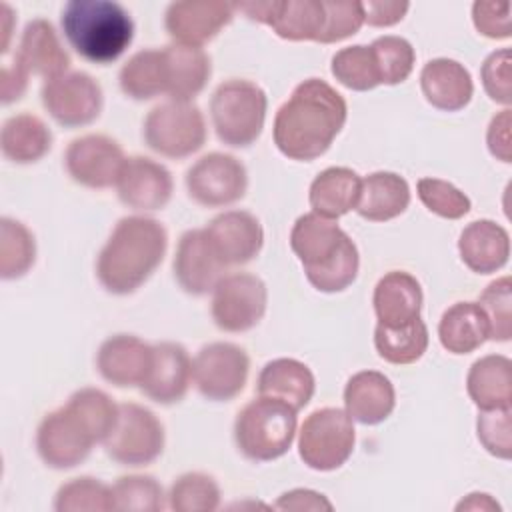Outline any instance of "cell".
Segmentation results:
<instances>
[{"mask_svg":"<svg viewBox=\"0 0 512 512\" xmlns=\"http://www.w3.org/2000/svg\"><path fill=\"white\" fill-rule=\"evenodd\" d=\"M256 390L258 396L278 398L298 412L312 400L316 380L304 362L294 358H276L260 370Z\"/></svg>","mask_w":512,"mask_h":512,"instance_id":"obj_28","label":"cell"},{"mask_svg":"<svg viewBox=\"0 0 512 512\" xmlns=\"http://www.w3.org/2000/svg\"><path fill=\"white\" fill-rule=\"evenodd\" d=\"M220 504L216 480L204 472H186L176 478L168 494V506L174 512H212Z\"/></svg>","mask_w":512,"mask_h":512,"instance_id":"obj_40","label":"cell"},{"mask_svg":"<svg viewBox=\"0 0 512 512\" xmlns=\"http://www.w3.org/2000/svg\"><path fill=\"white\" fill-rule=\"evenodd\" d=\"M232 16L234 4L222 0H182L166 8L164 26L174 42L202 48L230 24Z\"/></svg>","mask_w":512,"mask_h":512,"instance_id":"obj_18","label":"cell"},{"mask_svg":"<svg viewBox=\"0 0 512 512\" xmlns=\"http://www.w3.org/2000/svg\"><path fill=\"white\" fill-rule=\"evenodd\" d=\"M372 304L378 324L390 328L410 324L420 318L422 286L410 272L392 270L376 282Z\"/></svg>","mask_w":512,"mask_h":512,"instance_id":"obj_24","label":"cell"},{"mask_svg":"<svg viewBox=\"0 0 512 512\" xmlns=\"http://www.w3.org/2000/svg\"><path fill=\"white\" fill-rule=\"evenodd\" d=\"M322 2H324L326 18H324V30L318 38L320 44H332L348 36H354L364 24L362 2H334V0H322Z\"/></svg>","mask_w":512,"mask_h":512,"instance_id":"obj_45","label":"cell"},{"mask_svg":"<svg viewBox=\"0 0 512 512\" xmlns=\"http://www.w3.org/2000/svg\"><path fill=\"white\" fill-rule=\"evenodd\" d=\"M480 78L490 100L510 106L512 102V52L510 48L494 50L480 68Z\"/></svg>","mask_w":512,"mask_h":512,"instance_id":"obj_47","label":"cell"},{"mask_svg":"<svg viewBox=\"0 0 512 512\" xmlns=\"http://www.w3.org/2000/svg\"><path fill=\"white\" fill-rule=\"evenodd\" d=\"M14 58L28 74H36L46 80L66 74L70 66V56L60 44L54 26L44 18H34L24 26Z\"/></svg>","mask_w":512,"mask_h":512,"instance_id":"obj_23","label":"cell"},{"mask_svg":"<svg viewBox=\"0 0 512 512\" xmlns=\"http://www.w3.org/2000/svg\"><path fill=\"white\" fill-rule=\"evenodd\" d=\"M118 198L124 206L140 212L162 210L174 190L172 174L160 162L146 156L126 158L118 182Z\"/></svg>","mask_w":512,"mask_h":512,"instance_id":"obj_19","label":"cell"},{"mask_svg":"<svg viewBox=\"0 0 512 512\" xmlns=\"http://www.w3.org/2000/svg\"><path fill=\"white\" fill-rule=\"evenodd\" d=\"M458 252L472 272L492 274L508 262L510 236L494 220H474L460 232Z\"/></svg>","mask_w":512,"mask_h":512,"instance_id":"obj_27","label":"cell"},{"mask_svg":"<svg viewBox=\"0 0 512 512\" xmlns=\"http://www.w3.org/2000/svg\"><path fill=\"white\" fill-rule=\"evenodd\" d=\"M234 10L260 24H268L284 40H314L318 42L324 30V2L322 0H266V2H238Z\"/></svg>","mask_w":512,"mask_h":512,"instance_id":"obj_16","label":"cell"},{"mask_svg":"<svg viewBox=\"0 0 512 512\" xmlns=\"http://www.w3.org/2000/svg\"><path fill=\"white\" fill-rule=\"evenodd\" d=\"M332 76L346 88L356 92L372 90L380 84L378 66L370 46L354 44L338 50L332 56Z\"/></svg>","mask_w":512,"mask_h":512,"instance_id":"obj_38","label":"cell"},{"mask_svg":"<svg viewBox=\"0 0 512 512\" xmlns=\"http://www.w3.org/2000/svg\"><path fill=\"white\" fill-rule=\"evenodd\" d=\"M106 454L122 466L152 464L164 450V426L140 404H118V418L106 440Z\"/></svg>","mask_w":512,"mask_h":512,"instance_id":"obj_10","label":"cell"},{"mask_svg":"<svg viewBox=\"0 0 512 512\" xmlns=\"http://www.w3.org/2000/svg\"><path fill=\"white\" fill-rule=\"evenodd\" d=\"M164 56L168 68L166 94L170 100L190 102L204 90L212 74L210 56L198 46H186L178 42L164 46Z\"/></svg>","mask_w":512,"mask_h":512,"instance_id":"obj_31","label":"cell"},{"mask_svg":"<svg viewBox=\"0 0 512 512\" xmlns=\"http://www.w3.org/2000/svg\"><path fill=\"white\" fill-rule=\"evenodd\" d=\"M118 418V404L98 390L80 388L68 402L48 412L36 430V450L54 470H68L88 458L92 446L104 442Z\"/></svg>","mask_w":512,"mask_h":512,"instance_id":"obj_2","label":"cell"},{"mask_svg":"<svg viewBox=\"0 0 512 512\" xmlns=\"http://www.w3.org/2000/svg\"><path fill=\"white\" fill-rule=\"evenodd\" d=\"M56 512H108L116 510L112 488L98 478L80 476L62 484L54 498Z\"/></svg>","mask_w":512,"mask_h":512,"instance_id":"obj_39","label":"cell"},{"mask_svg":"<svg viewBox=\"0 0 512 512\" xmlns=\"http://www.w3.org/2000/svg\"><path fill=\"white\" fill-rule=\"evenodd\" d=\"M480 444L496 458L510 460L512 434H510V408L482 410L476 420Z\"/></svg>","mask_w":512,"mask_h":512,"instance_id":"obj_46","label":"cell"},{"mask_svg":"<svg viewBox=\"0 0 512 512\" xmlns=\"http://www.w3.org/2000/svg\"><path fill=\"white\" fill-rule=\"evenodd\" d=\"M290 248L302 262L308 282L320 292H342L358 276L356 244L334 220L316 212H308L294 222Z\"/></svg>","mask_w":512,"mask_h":512,"instance_id":"obj_4","label":"cell"},{"mask_svg":"<svg viewBox=\"0 0 512 512\" xmlns=\"http://www.w3.org/2000/svg\"><path fill=\"white\" fill-rule=\"evenodd\" d=\"M166 248L168 234L158 220L148 216H124L98 254V282L110 294H132L162 264Z\"/></svg>","mask_w":512,"mask_h":512,"instance_id":"obj_3","label":"cell"},{"mask_svg":"<svg viewBox=\"0 0 512 512\" xmlns=\"http://www.w3.org/2000/svg\"><path fill=\"white\" fill-rule=\"evenodd\" d=\"M456 510H500L496 500L484 492H472L462 502H458Z\"/></svg>","mask_w":512,"mask_h":512,"instance_id":"obj_53","label":"cell"},{"mask_svg":"<svg viewBox=\"0 0 512 512\" xmlns=\"http://www.w3.org/2000/svg\"><path fill=\"white\" fill-rule=\"evenodd\" d=\"M0 148L6 160L30 164L44 158L52 148V132L42 118L22 112L2 124Z\"/></svg>","mask_w":512,"mask_h":512,"instance_id":"obj_34","label":"cell"},{"mask_svg":"<svg viewBox=\"0 0 512 512\" xmlns=\"http://www.w3.org/2000/svg\"><path fill=\"white\" fill-rule=\"evenodd\" d=\"M172 268L180 288L192 296L212 292L226 272V264L212 248L204 228L186 230L180 236Z\"/></svg>","mask_w":512,"mask_h":512,"instance_id":"obj_17","label":"cell"},{"mask_svg":"<svg viewBox=\"0 0 512 512\" xmlns=\"http://www.w3.org/2000/svg\"><path fill=\"white\" fill-rule=\"evenodd\" d=\"M0 12H2V20L6 22L4 24V42H2V54L8 50V38H10V24L8 22H12V10L6 6V4H2L0 6Z\"/></svg>","mask_w":512,"mask_h":512,"instance_id":"obj_54","label":"cell"},{"mask_svg":"<svg viewBox=\"0 0 512 512\" xmlns=\"http://www.w3.org/2000/svg\"><path fill=\"white\" fill-rule=\"evenodd\" d=\"M370 50L374 54L380 84H400L404 82L414 68V48L412 44L402 36H380L370 44Z\"/></svg>","mask_w":512,"mask_h":512,"instance_id":"obj_41","label":"cell"},{"mask_svg":"<svg viewBox=\"0 0 512 512\" xmlns=\"http://www.w3.org/2000/svg\"><path fill=\"white\" fill-rule=\"evenodd\" d=\"M344 406L352 420L374 426L392 414L396 406V392L382 372L360 370L346 382Z\"/></svg>","mask_w":512,"mask_h":512,"instance_id":"obj_25","label":"cell"},{"mask_svg":"<svg viewBox=\"0 0 512 512\" xmlns=\"http://www.w3.org/2000/svg\"><path fill=\"white\" fill-rule=\"evenodd\" d=\"M470 400L480 410L510 408L512 404V362L502 354H488L476 360L466 376Z\"/></svg>","mask_w":512,"mask_h":512,"instance_id":"obj_30","label":"cell"},{"mask_svg":"<svg viewBox=\"0 0 512 512\" xmlns=\"http://www.w3.org/2000/svg\"><path fill=\"white\" fill-rule=\"evenodd\" d=\"M268 290L262 278L250 272L224 276L212 290L210 314L214 324L224 332H248L264 316Z\"/></svg>","mask_w":512,"mask_h":512,"instance_id":"obj_11","label":"cell"},{"mask_svg":"<svg viewBox=\"0 0 512 512\" xmlns=\"http://www.w3.org/2000/svg\"><path fill=\"white\" fill-rule=\"evenodd\" d=\"M28 72L22 68V64L14 58L12 64H4L2 76H0V98L4 104H10L14 100H20L28 86Z\"/></svg>","mask_w":512,"mask_h":512,"instance_id":"obj_52","label":"cell"},{"mask_svg":"<svg viewBox=\"0 0 512 512\" xmlns=\"http://www.w3.org/2000/svg\"><path fill=\"white\" fill-rule=\"evenodd\" d=\"M116 510L128 512H160L164 508L162 486L144 474L122 476L112 486Z\"/></svg>","mask_w":512,"mask_h":512,"instance_id":"obj_43","label":"cell"},{"mask_svg":"<svg viewBox=\"0 0 512 512\" xmlns=\"http://www.w3.org/2000/svg\"><path fill=\"white\" fill-rule=\"evenodd\" d=\"M36 260L34 234L18 220H0V276L14 280L24 276Z\"/></svg>","mask_w":512,"mask_h":512,"instance_id":"obj_37","label":"cell"},{"mask_svg":"<svg viewBox=\"0 0 512 512\" xmlns=\"http://www.w3.org/2000/svg\"><path fill=\"white\" fill-rule=\"evenodd\" d=\"M356 430L352 418L340 408H318L300 426L298 454L302 462L320 472L340 468L352 454Z\"/></svg>","mask_w":512,"mask_h":512,"instance_id":"obj_9","label":"cell"},{"mask_svg":"<svg viewBox=\"0 0 512 512\" xmlns=\"http://www.w3.org/2000/svg\"><path fill=\"white\" fill-rule=\"evenodd\" d=\"M510 126H512V114L510 108H504L502 112H498L490 124H488V132H486V144L490 154L496 160L502 162H512V138H510Z\"/></svg>","mask_w":512,"mask_h":512,"instance_id":"obj_49","label":"cell"},{"mask_svg":"<svg viewBox=\"0 0 512 512\" xmlns=\"http://www.w3.org/2000/svg\"><path fill=\"white\" fill-rule=\"evenodd\" d=\"M438 338L452 354H470L490 338L486 314L478 302H456L444 310L438 324Z\"/></svg>","mask_w":512,"mask_h":512,"instance_id":"obj_33","label":"cell"},{"mask_svg":"<svg viewBox=\"0 0 512 512\" xmlns=\"http://www.w3.org/2000/svg\"><path fill=\"white\" fill-rule=\"evenodd\" d=\"M420 88L426 102L444 112L462 110L474 94L470 72L452 58L428 60L420 72Z\"/></svg>","mask_w":512,"mask_h":512,"instance_id":"obj_26","label":"cell"},{"mask_svg":"<svg viewBox=\"0 0 512 512\" xmlns=\"http://www.w3.org/2000/svg\"><path fill=\"white\" fill-rule=\"evenodd\" d=\"M192 382V360L178 342L152 344V364L140 384L144 396L158 404L180 402Z\"/></svg>","mask_w":512,"mask_h":512,"instance_id":"obj_21","label":"cell"},{"mask_svg":"<svg viewBox=\"0 0 512 512\" xmlns=\"http://www.w3.org/2000/svg\"><path fill=\"white\" fill-rule=\"evenodd\" d=\"M68 44L88 62L118 60L134 38V22L124 6L110 0H70L60 14Z\"/></svg>","mask_w":512,"mask_h":512,"instance_id":"obj_5","label":"cell"},{"mask_svg":"<svg viewBox=\"0 0 512 512\" xmlns=\"http://www.w3.org/2000/svg\"><path fill=\"white\" fill-rule=\"evenodd\" d=\"M266 92L244 78H230L216 86L210 98V118L220 142L246 148L258 140L266 120Z\"/></svg>","mask_w":512,"mask_h":512,"instance_id":"obj_7","label":"cell"},{"mask_svg":"<svg viewBox=\"0 0 512 512\" xmlns=\"http://www.w3.org/2000/svg\"><path fill=\"white\" fill-rule=\"evenodd\" d=\"M510 2H474L472 20L476 30L492 40L510 38Z\"/></svg>","mask_w":512,"mask_h":512,"instance_id":"obj_48","label":"cell"},{"mask_svg":"<svg viewBox=\"0 0 512 512\" xmlns=\"http://www.w3.org/2000/svg\"><path fill=\"white\" fill-rule=\"evenodd\" d=\"M188 196L204 208H222L238 202L248 188L246 166L232 154L210 152L186 170Z\"/></svg>","mask_w":512,"mask_h":512,"instance_id":"obj_13","label":"cell"},{"mask_svg":"<svg viewBox=\"0 0 512 512\" xmlns=\"http://www.w3.org/2000/svg\"><path fill=\"white\" fill-rule=\"evenodd\" d=\"M418 198L434 214L458 220L470 212V198L458 190L454 184L440 178H420L418 180Z\"/></svg>","mask_w":512,"mask_h":512,"instance_id":"obj_44","label":"cell"},{"mask_svg":"<svg viewBox=\"0 0 512 512\" xmlns=\"http://www.w3.org/2000/svg\"><path fill=\"white\" fill-rule=\"evenodd\" d=\"M364 22L370 26H392L404 18L410 4L408 2H362Z\"/></svg>","mask_w":512,"mask_h":512,"instance_id":"obj_51","label":"cell"},{"mask_svg":"<svg viewBox=\"0 0 512 512\" xmlns=\"http://www.w3.org/2000/svg\"><path fill=\"white\" fill-rule=\"evenodd\" d=\"M250 358L232 342H212L198 350L192 362V380L198 392L212 402L236 398L248 380Z\"/></svg>","mask_w":512,"mask_h":512,"instance_id":"obj_12","label":"cell"},{"mask_svg":"<svg viewBox=\"0 0 512 512\" xmlns=\"http://www.w3.org/2000/svg\"><path fill=\"white\" fill-rule=\"evenodd\" d=\"M120 90L132 100H150L168 92L164 48H146L128 58L118 74Z\"/></svg>","mask_w":512,"mask_h":512,"instance_id":"obj_35","label":"cell"},{"mask_svg":"<svg viewBox=\"0 0 512 512\" xmlns=\"http://www.w3.org/2000/svg\"><path fill=\"white\" fill-rule=\"evenodd\" d=\"M126 162L122 146L106 134H86L74 138L64 152L68 176L86 188L102 190L116 186Z\"/></svg>","mask_w":512,"mask_h":512,"instance_id":"obj_15","label":"cell"},{"mask_svg":"<svg viewBox=\"0 0 512 512\" xmlns=\"http://www.w3.org/2000/svg\"><path fill=\"white\" fill-rule=\"evenodd\" d=\"M40 98L46 112L64 128H80L94 122L104 104L102 86L80 70L46 80Z\"/></svg>","mask_w":512,"mask_h":512,"instance_id":"obj_14","label":"cell"},{"mask_svg":"<svg viewBox=\"0 0 512 512\" xmlns=\"http://www.w3.org/2000/svg\"><path fill=\"white\" fill-rule=\"evenodd\" d=\"M276 510H296V512H306V510H332V504L326 500L324 494L308 490V488H296L290 492H284L276 506Z\"/></svg>","mask_w":512,"mask_h":512,"instance_id":"obj_50","label":"cell"},{"mask_svg":"<svg viewBox=\"0 0 512 512\" xmlns=\"http://www.w3.org/2000/svg\"><path fill=\"white\" fill-rule=\"evenodd\" d=\"M296 434V410L270 396L250 400L234 420V442L254 462H270L284 456Z\"/></svg>","mask_w":512,"mask_h":512,"instance_id":"obj_6","label":"cell"},{"mask_svg":"<svg viewBox=\"0 0 512 512\" xmlns=\"http://www.w3.org/2000/svg\"><path fill=\"white\" fill-rule=\"evenodd\" d=\"M204 232L226 268L248 264L264 244V230L258 218L246 210H228L214 216Z\"/></svg>","mask_w":512,"mask_h":512,"instance_id":"obj_20","label":"cell"},{"mask_svg":"<svg viewBox=\"0 0 512 512\" xmlns=\"http://www.w3.org/2000/svg\"><path fill=\"white\" fill-rule=\"evenodd\" d=\"M478 306L486 314L490 338L496 342H508L512 338V280L510 276L490 282L480 298Z\"/></svg>","mask_w":512,"mask_h":512,"instance_id":"obj_42","label":"cell"},{"mask_svg":"<svg viewBox=\"0 0 512 512\" xmlns=\"http://www.w3.org/2000/svg\"><path fill=\"white\" fill-rule=\"evenodd\" d=\"M362 178L346 166H330L322 170L310 184L308 200L312 212L336 220L358 204Z\"/></svg>","mask_w":512,"mask_h":512,"instance_id":"obj_32","label":"cell"},{"mask_svg":"<svg viewBox=\"0 0 512 512\" xmlns=\"http://www.w3.org/2000/svg\"><path fill=\"white\" fill-rule=\"evenodd\" d=\"M142 136L146 146L156 154L182 160L204 146L206 122L196 104L168 100L148 112Z\"/></svg>","mask_w":512,"mask_h":512,"instance_id":"obj_8","label":"cell"},{"mask_svg":"<svg viewBox=\"0 0 512 512\" xmlns=\"http://www.w3.org/2000/svg\"><path fill=\"white\" fill-rule=\"evenodd\" d=\"M410 204V186L396 172H372L362 180L356 204L358 216L370 222H386L400 216Z\"/></svg>","mask_w":512,"mask_h":512,"instance_id":"obj_29","label":"cell"},{"mask_svg":"<svg viewBox=\"0 0 512 512\" xmlns=\"http://www.w3.org/2000/svg\"><path fill=\"white\" fill-rule=\"evenodd\" d=\"M374 346L380 358L390 364H412L422 358L428 348V328L422 318L404 326H382L374 330Z\"/></svg>","mask_w":512,"mask_h":512,"instance_id":"obj_36","label":"cell"},{"mask_svg":"<svg viewBox=\"0 0 512 512\" xmlns=\"http://www.w3.org/2000/svg\"><path fill=\"white\" fill-rule=\"evenodd\" d=\"M152 364V346L134 334H114L106 338L96 354L100 376L118 386H140Z\"/></svg>","mask_w":512,"mask_h":512,"instance_id":"obj_22","label":"cell"},{"mask_svg":"<svg viewBox=\"0 0 512 512\" xmlns=\"http://www.w3.org/2000/svg\"><path fill=\"white\" fill-rule=\"evenodd\" d=\"M348 116L344 96L320 78L300 82L274 116V144L290 160L322 156Z\"/></svg>","mask_w":512,"mask_h":512,"instance_id":"obj_1","label":"cell"}]
</instances>
